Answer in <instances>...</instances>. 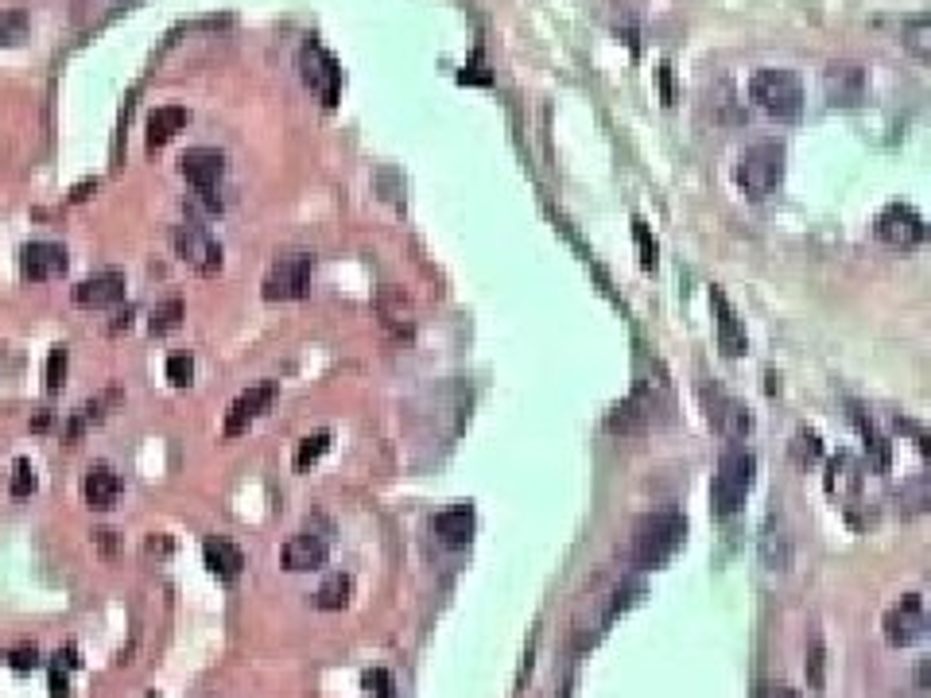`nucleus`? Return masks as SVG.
<instances>
[{"label": "nucleus", "instance_id": "nucleus-1", "mask_svg": "<svg viewBox=\"0 0 931 698\" xmlns=\"http://www.w3.org/2000/svg\"><path fill=\"white\" fill-rule=\"evenodd\" d=\"M683 536H687V524H683L679 512H652L637 524L629 555H633L637 567H664L683 547Z\"/></svg>", "mask_w": 931, "mask_h": 698}, {"label": "nucleus", "instance_id": "nucleus-2", "mask_svg": "<svg viewBox=\"0 0 931 698\" xmlns=\"http://www.w3.org/2000/svg\"><path fill=\"white\" fill-rule=\"evenodd\" d=\"M753 470H757V458L741 446H730L718 462V474H714V485H710V508L714 516H734L749 489H753Z\"/></svg>", "mask_w": 931, "mask_h": 698}, {"label": "nucleus", "instance_id": "nucleus-3", "mask_svg": "<svg viewBox=\"0 0 931 698\" xmlns=\"http://www.w3.org/2000/svg\"><path fill=\"white\" fill-rule=\"evenodd\" d=\"M780 183H784V144L761 140V144H753V148L741 152L738 187L745 191V198L765 202Z\"/></svg>", "mask_w": 931, "mask_h": 698}, {"label": "nucleus", "instance_id": "nucleus-4", "mask_svg": "<svg viewBox=\"0 0 931 698\" xmlns=\"http://www.w3.org/2000/svg\"><path fill=\"white\" fill-rule=\"evenodd\" d=\"M749 97L776 121H800L803 117V82L792 70H757L749 82Z\"/></svg>", "mask_w": 931, "mask_h": 698}, {"label": "nucleus", "instance_id": "nucleus-5", "mask_svg": "<svg viewBox=\"0 0 931 698\" xmlns=\"http://www.w3.org/2000/svg\"><path fill=\"white\" fill-rule=\"evenodd\" d=\"M171 245H175V256L187 264V268H194L198 276H214V272H222V245L210 237V229L198 222H183L171 229Z\"/></svg>", "mask_w": 931, "mask_h": 698}, {"label": "nucleus", "instance_id": "nucleus-6", "mask_svg": "<svg viewBox=\"0 0 931 698\" xmlns=\"http://www.w3.org/2000/svg\"><path fill=\"white\" fill-rule=\"evenodd\" d=\"M311 256H284V260H276L272 268H268V276H264V284H260V295L268 299V303H291V299H303L307 295V287H311Z\"/></svg>", "mask_w": 931, "mask_h": 698}, {"label": "nucleus", "instance_id": "nucleus-7", "mask_svg": "<svg viewBox=\"0 0 931 698\" xmlns=\"http://www.w3.org/2000/svg\"><path fill=\"white\" fill-rule=\"evenodd\" d=\"M699 396H703V408H707L710 427H714L718 435H726V439H745V435L753 431V415H749V408H745L741 400H734L730 392L703 384V388H699Z\"/></svg>", "mask_w": 931, "mask_h": 698}, {"label": "nucleus", "instance_id": "nucleus-8", "mask_svg": "<svg viewBox=\"0 0 931 698\" xmlns=\"http://www.w3.org/2000/svg\"><path fill=\"white\" fill-rule=\"evenodd\" d=\"M873 229H877V237H881L889 249H916V245L928 237V225H924V218H920L912 206H904V202L885 206V210L877 214Z\"/></svg>", "mask_w": 931, "mask_h": 698}, {"label": "nucleus", "instance_id": "nucleus-9", "mask_svg": "<svg viewBox=\"0 0 931 698\" xmlns=\"http://www.w3.org/2000/svg\"><path fill=\"white\" fill-rule=\"evenodd\" d=\"M299 70H303V82L322 97V105H334V101H338V94H342V70L334 63V55L322 51L315 39L299 51Z\"/></svg>", "mask_w": 931, "mask_h": 698}, {"label": "nucleus", "instance_id": "nucleus-10", "mask_svg": "<svg viewBox=\"0 0 931 698\" xmlns=\"http://www.w3.org/2000/svg\"><path fill=\"white\" fill-rule=\"evenodd\" d=\"M924 633H928V613H924L920 594H908L897 609H889V617H885V640H889L893 648H908V644L924 640Z\"/></svg>", "mask_w": 931, "mask_h": 698}, {"label": "nucleus", "instance_id": "nucleus-11", "mask_svg": "<svg viewBox=\"0 0 931 698\" xmlns=\"http://www.w3.org/2000/svg\"><path fill=\"white\" fill-rule=\"evenodd\" d=\"M66 249L63 245H55V241H32V245H24V253H20V272H24V280H32V284H47V280H59L66 272Z\"/></svg>", "mask_w": 931, "mask_h": 698}, {"label": "nucleus", "instance_id": "nucleus-12", "mask_svg": "<svg viewBox=\"0 0 931 698\" xmlns=\"http://www.w3.org/2000/svg\"><path fill=\"white\" fill-rule=\"evenodd\" d=\"M121 299H125V272H117V268L94 272V276H86L82 284L74 287V303H78V307H90V311L117 307Z\"/></svg>", "mask_w": 931, "mask_h": 698}, {"label": "nucleus", "instance_id": "nucleus-13", "mask_svg": "<svg viewBox=\"0 0 931 698\" xmlns=\"http://www.w3.org/2000/svg\"><path fill=\"white\" fill-rule=\"evenodd\" d=\"M272 400H276V384L272 381L253 384L249 392H241V396L233 400L229 415H225V439L245 435V431H249V423H253L260 412H268V404H272Z\"/></svg>", "mask_w": 931, "mask_h": 698}, {"label": "nucleus", "instance_id": "nucleus-14", "mask_svg": "<svg viewBox=\"0 0 931 698\" xmlns=\"http://www.w3.org/2000/svg\"><path fill=\"white\" fill-rule=\"evenodd\" d=\"M326 555H330V543H326V536H319V532H295L288 543H284V551H280V563H284V571H319L322 563H326Z\"/></svg>", "mask_w": 931, "mask_h": 698}, {"label": "nucleus", "instance_id": "nucleus-15", "mask_svg": "<svg viewBox=\"0 0 931 698\" xmlns=\"http://www.w3.org/2000/svg\"><path fill=\"white\" fill-rule=\"evenodd\" d=\"M179 171H183V179H187L198 194H210L218 187V179H222L225 156L218 148H191L187 156L179 159Z\"/></svg>", "mask_w": 931, "mask_h": 698}, {"label": "nucleus", "instance_id": "nucleus-16", "mask_svg": "<svg viewBox=\"0 0 931 698\" xmlns=\"http://www.w3.org/2000/svg\"><path fill=\"white\" fill-rule=\"evenodd\" d=\"M710 303H714V318H718V349H722L726 357H741V353L749 349V338H745V326H741L738 315H734L730 299L714 287V291H710Z\"/></svg>", "mask_w": 931, "mask_h": 698}, {"label": "nucleus", "instance_id": "nucleus-17", "mask_svg": "<svg viewBox=\"0 0 931 698\" xmlns=\"http://www.w3.org/2000/svg\"><path fill=\"white\" fill-rule=\"evenodd\" d=\"M82 493H86V505L94 512H109L121 497V477L113 474L109 466H90V474L82 481Z\"/></svg>", "mask_w": 931, "mask_h": 698}, {"label": "nucleus", "instance_id": "nucleus-18", "mask_svg": "<svg viewBox=\"0 0 931 698\" xmlns=\"http://www.w3.org/2000/svg\"><path fill=\"white\" fill-rule=\"evenodd\" d=\"M862 90H866V78L858 66H831L827 70V97L835 105H858Z\"/></svg>", "mask_w": 931, "mask_h": 698}, {"label": "nucleus", "instance_id": "nucleus-19", "mask_svg": "<svg viewBox=\"0 0 931 698\" xmlns=\"http://www.w3.org/2000/svg\"><path fill=\"white\" fill-rule=\"evenodd\" d=\"M431 528H435V536L447 543V547H466L470 536H474V512H470V508H450V512H439Z\"/></svg>", "mask_w": 931, "mask_h": 698}, {"label": "nucleus", "instance_id": "nucleus-20", "mask_svg": "<svg viewBox=\"0 0 931 698\" xmlns=\"http://www.w3.org/2000/svg\"><path fill=\"white\" fill-rule=\"evenodd\" d=\"M202 555H206V567L218 574V578H225V582H233V578L241 574V567H245L241 547H237V543H229V540H206Z\"/></svg>", "mask_w": 931, "mask_h": 698}, {"label": "nucleus", "instance_id": "nucleus-21", "mask_svg": "<svg viewBox=\"0 0 931 698\" xmlns=\"http://www.w3.org/2000/svg\"><path fill=\"white\" fill-rule=\"evenodd\" d=\"M187 121H191V117H187V109H183V105H160V109L148 117V148L167 144V140L187 125Z\"/></svg>", "mask_w": 931, "mask_h": 698}, {"label": "nucleus", "instance_id": "nucleus-22", "mask_svg": "<svg viewBox=\"0 0 931 698\" xmlns=\"http://www.w3.org/2000/svg\"><path fill=\"white\" fill-rule=\"evenodd\" d=\"M117 400H121V392H101L97 400L82 404L78 412L70 415V423H66V443H78V439L86 435V427H90V423H97V419L105 415V408H113Z\"/></svg>", "mask_w": 931, "mask_h": 698}, {"label": "nucleus", "instance_id": "nucleus-23", "mask_svg": "<svg viewBox=\"0 0 931 698\" xmlns=\"http://www.w3.org/2000/svg\"><path fill=\"white\" fill-rule=\"evenodd\" d=\"M862 485V462L854 458V454H838L835 462H831V477H827V489L831 493H854Z\"/></svg>", "mask_w": 931, "mask_h": 698}, {"label": "nucleus", "instance_id": "nucleus-24", "mask_svg": "<svg viewBox=\"0 0 931 698\" xmlns=\"http://www.w3.org/2000/svg\"><path fill=\"white\" fill-rule=\"evenodd\" d=\"M183 315H187V307H183V299H163L160 307L152 311V322H148V330H152L156 338H163V334H171V330H179V322H183Z\"/></svg>", "mask_w": 931, "mask_h": 698}, {"label": "nucleus", "instance_id": "nucleus-25", "mask_svg": "<svg viewBox=\"0 0 931 698\" xmlns=\"http://www.w3.org/2000/svg\"><path fill=\"white\" fill-rule=\"evenodd\" d=\"M854 419H858V427H862V435H866V450H869V462H873V470H881V474H885V470H889V443L877 435V427H873V423H869V419L858 412V408H854Z\"/></svg>", "mask_w": 931, "mask_h": 698}, {"label": "nucleus", "instance_id": "nucleus-26", "mask_svg": "<svg viewBox=\"0 0 931 698\" xmlns=\"http://www.w3.org/2000/svg\"><path fill=\"white\" fill-rule=\"evenodd\" d=\"M346 602H350V578L346 574H330L319 586V594H315V605L319 609H342Z\"/></svg>", "mask_w": 931, "mask_h": 698}, {"label": "nucleus", "instance_id": "nucleus-27", "mask_svg": "<svg viewBox=\"0 0 931 698\" xmlns=\"http://www.w3.org/2000/svg\"><path fill=\"white\" fill-rule=\"evenodd\" d=\"M326 446H330V431L307 435V439L299 443V450H295V470H299V474H303V470H311L322 454H326Z\"/></svg>", "mask_w": 931, "mask_h": 698}, {"label": "nucleus", "instance_id": "nucleus-28", "mask_svg": "<svg viewBox=\"0 0 931 698\" xmlns=\"http://www.w3.org/2000/svg\"><path fill=\"white\" fill-rule=\"evenodd\" d=\"M28 35V12L24 8H8L0 12V47H12Z\"/></svg>", "mask_w": 931, "mask_h": 698}, {"label": "nucleus", "instance_id": "nucleus-29", "mask_svg": "<svg viewBox=\"0 0 931 698\" xmlns=\"http://www.w3.org/2000/svg\"><path fill=\"white\" fill-rule=\"evenodd\" d=\"M66 361H70V349L59 342V346H51V353H47V392L55 396V392H63V381H66Z\"/></svg>", "mask_w": 931, "mask_h": 698}, {"label": "nucleus", "instance_id": "nucleus-30", "mask_svg": "<svg viewBox=\"0 0 931 698\" xmlns=\"http://www.w3.org/2000/svg\"><path fill=\"white\" fill-rule=\"evenodd\" d=\"M35 485H39V477H35V466L28 462V458H16V466H12V497H32Z\"/></svg>", "mask_w": 931, "mask_h": 698}, {"label": "nucleus", "instance_id": "nucleus-31", "mask_svg": "<svg viewBox=\"0 0 931 698\" xmlns=\"http://www.w3.org/2000/svg\"><path fill=\"white\" fill-rule=\"evenodd\" d=\"M819 454H823V443H819V435H815V431H800V435L792 439V458H796L800 466L819 462Z\"/></svg>", "mask_w": 931, "mask_h": 698}, {"label": "nucleus", "instance_id": "nucleus-32", "mask_svg": "<svg viewBox=\"0 0 931 698\" xmlns=\"http://www.w3.org/2000/svg\"><path fill=\"white\" fill-rule=\"evenodd\" d=\"M928 32H931V20H928V16H916V20H908V32H904L908 39H904V43H908V47H912V51H916L920 59H928V55H931Z\"/></svg>", "mask_w": 931, "mask_h": 698}, {"label": "nucleus", "instance_id": "nucleus-33", "mask_svg": "<svg viewBox=\"0 0 931 698\" xmlns=\"http://www.w3.org/2000/svg\"><path fill=\"white\" fill-rule=\"evenodd\" d=\"M167 381L175 384V388H187V384L194 381L191 353H175V357H167Z\"/></svg>", "mask_w": 931, "mask_h": 698}, {"label": "nucleus", "instance_id": "nucleus-34", "mask_svg": "<svg viewBox=\"0 0 931 698\" xmlns=\"http://www.w3.org/2000/svg\"><path fill=\"white\" fill-rule=\"evenodd\" d=\"M633 237H637V249H641V264L652 272L656 268V241L648 237V225L641 218H633Z\"/></svg>", "mask_w": 931, "mask_h": 698}, {"label": "nucleus", "instance_id": "nucleus-35", "mask_svg": "<svg viewBox=\"0 0 931 698\" xmlns=\"http://www.w3.org/2000/svg\"><path fill=\"white\" fill-rule=\"evenodd\" d=\"M8 667H12V671H20V675L35 671V667H39V652H35V644H20V648H12V652H8Z\"/></svg>", "mask_w": 931, "mask_h": 698}, {"label": "nucleus", "instance_id": "nucleus-36", "mask_svg": "<svg viewBox=\"0 0 931 698\" xmlns=\"http://www.w3.org/2000/svg\"><path fill=\"white\" fill-rule=\"evenodd\" d=\"M365 687L377 698H392V679H388L385 671H369V675H365Z\"/></svg>", "mask_w": 931, "mask_h": 698}, {"label": "nucleus", "instance_id": "nucleus-37", "mask_svg": "<svg viewBox=\"0 0 931 698\" xmlns=\"http://www.w3.org/2000/svg\"><path fill=\"white\" fill-rule=\"evenodd\" d=\"M807 664H811V687L819 691L823 687V648H819V640L811 644V660Z\"/></svg>", "mask_w": 931, "mask_h": 698}, {"label": "nucleus", "instance_id": "nucleus-38", "mask_svg": "<svg viewBox=\"0 0 931 698\" xmlns=\"http://www.w3.org/2000/svg\"><path fill=\"white\" fill-rule=\"evenodd\" d=\"M66 691H70V683H66V675H63V664L55 660V664H51V695L63 698Z\"/></svg>", "mask_w": 931, "mask_h": 698}, {"label": "nucleus", "instance_id": "nucleus-39", "mask_svg": "<svg viewBox=\"0 0 931 698\" xmlns=\"http://www.w3.org/2000/svg\"><path fill=\"white\" fill-rule=\"evenodd\" d=\"M32 427H35V431H47V427H51V412H43V415H39V419H35Z\"/></svg>", "mask_w": 931, "mask_h": 698}, {"label": "nucleus", "instance_id": "nucleus-40", "mask_svg": "<svg viewBox=\"0 0 931 698\" xmlns=\"http://www.w3.org/2000/svg\"><path fill=\"white\" fill-rule=\"evenodd\" d=\"M772 698H800L796 691H788V687H780V691H772Z\"/></svg>", "mask_w": 931, "mask_h": 698}]
</instances>
